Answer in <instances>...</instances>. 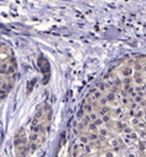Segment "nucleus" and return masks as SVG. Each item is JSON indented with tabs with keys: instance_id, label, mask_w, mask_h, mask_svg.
I'll return each instance as SVG.
<instances>
[{
	"instance_id": "obj_1",
	"label": "nucleus",
	"mask_w": 146,
	"mask_h": 157,
	"mask_svg": "<svg viewBox=\"0 0 146 157\" xmlns=\"http://www.w3.org/2000/svg\"><path fill=\"white\" fill-rule=\"evenodd\" d=\"M28 149H30V152H31V153H33L36 150L38 149V145L36 144V142H31V144H30V146H28Z\"/></svg>"
}]
</instances>
